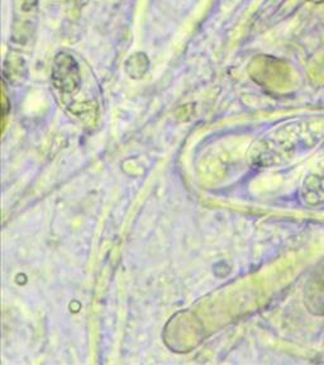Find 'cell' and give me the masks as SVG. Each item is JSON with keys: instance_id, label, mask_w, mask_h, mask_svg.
<instances>
[{"instance_id": "1", "label": "cell", "mask_w": 324, "mask_h": 365, "mask_svg": "<svg viewBox=\"0 0 324 365\" xmlns=\"http://www.w3.org/2000/svg\"><path fill=\"white\" fill-rule=\"evenodd\" d=\"M299 198L309 208H324V151L303 179Z\"/></svg>"}, {"instance_id": "2", "label": "cell", "mask_w": 324, "mask_h": 365, "mask_svg": "<svg viewBox=\"0 0 324 365\" xmlns=\"http://www.w3.org/2000/svg\"><path fill=\"white\" fill-rule=\"evenodd\" d=\"M304 301L312 314L324 316V262L310 274L304 289Z\"/></svg>"}]
</instances>
